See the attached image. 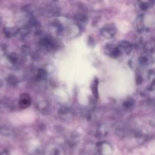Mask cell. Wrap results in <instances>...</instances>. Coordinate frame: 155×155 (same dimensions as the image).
Segmentation results:
<instances>
[{"label":"cell","mask_w":155,"mask_h":155,"mask_svg":"<svg viewBox=\"0 0 155 155\" xmlns=\"http://www.w3.org/2000/svg\"><path fill=\"white\" fill-rule=\"evenodd\" d=\"M101 33L104 38L110 39V38L114 37L116 33V29L114 25H107L104 28L101 29Z\"/></svg>","instance_id":"6da1fadb"},{"label":"cell","mask_w":155,"mask_h":155,"mask_svg":"<svg viewBox=\"0 0 155 155\" xmlns=\"http://www.w3.org/2000/svg\"><path fill=\"white\" fill-rule=\"evenodd\" d=\"M31 104V98L28 94H23L21 95L19 101V105L21 108H27Z\"/></svg>","instance_id":"7a4b0ae2"},{"label":"cell","mask_w":155,"mask_h":155,"mask_svg":"<svg viewBox=\"0 0 155 155\" xmlns=\"http://www.w3.org/2000/svg\"><path fill=\"white\" fill-rule=\"evenodd\" d=\"M118 48H119L120 51H123L125 52L126 54H130L132 51V45L127 41H122L120 42L119 45H118Z\"/></svg>","instance_id":"3957f363"},{"label":"cell","mask_w":155,"mask_h":155,"mask_svg":"<svg viewBox=\"0 0 155 155\" xmlns=\"http://www.w3.org/2000/svg\"><path fill=\"white\" fill-rule=\"evenodd\" d=\"M107 50L108 51L107 52H108L109 55L112 56V57L116 58L119 56L120 54V51L118 47L115 46V45H108Z\"/></svg>","instance_id":"277c9868"},{"label":"cell","mask_w":155,"mask_h":155,"mask_svg":"<svg viewBox=\"0 0 155 155\" xmlns=\"http://www.w3.org/2000/svg\"><path fill=\"white\" fill-rule=\"evenodd\" d=\"M136 30L139 31H142L144 28V23H143V16L142 15H139L136 20V24H135Z\"/></svg>","instance_id":"5b68a950"},{"label":"cell","mask_w":155,"mask_h":155,"mask_svg":"<svg viewBox=\"0 0 155 155\" xmlns=\"http://www.w3.org/2000/svg\"><path fill=\"white\" fill-rule=\"evenodd\" d=\"M4 33L8 37H12V36H14L15 34L17 33V30L15 29L12 28V27H8V28H5L4 30Z\"/></svg>","instance_id":"8992f818"},{"label":"cell","mask_w":155,"mask_h":155,"mask_svg":"<svg viewBox=\"0 0 155 155\" xmlns=\"http://www.w3.org/2000/svg\"><path fill=\"white\" fill-rule=\"evenodd\" d=\"M8 83L12 86H16L18 84V80L14 75H10L8 78Z\"/></svg>","instance_id":"52a82bcc"},{"label":"cell","mask_w":155,"mask_h":155,"mask_svg":"<svg viewBox=\"0 0 155 155\" xmlns=\"http://www.w3.org/2000/svg\"><path fill=\"white\" fill-rule=\"evenodd\" d=\"M28 33H29V30H27V28H23L19 30H17L16 34H18V36H21V37H24V36H27Z\"/></svg>","instance_id":"ba28073f"},{"label":"cell","mask_w":155,"mask_h":155,"mask_svg":"<svg viewBox=\"0 0 155 155\" xmlns=\"http://www.w3.org/2000/svg\"><path fill=\"white\" fill-rule=\"evenodd\" d=\"M98 80L96 79V80L94 81V84H93V86H92V92H93L94 95H95L96 98H98Z\"/></svg>","instance_id":"9c48e42d"},{"label":"cell","mask_w":155,"mask_h":155,"mask_svg":"<svg viewBox=\"0 0 155 155\" xmlns=\"http://www.w3.org/2000/svg\"><path fill=\"white\" fill-rule=\"evenodd\" d=\"M107 131L105 130V128L103 127H100L99 129L98 130V135H99L100 137H102V136H106Z\"/></svg>","instance_id":"30bf717a"},{"label":"cell","mask_w":155,"mask_h":155,"mask_svg":"<svg viewBox=\"0 0 155 155\" xmlns=\"http://www.w3.org/2000/svg\"><path fill=\"white\" fill-rule=\"evenodd\" d=\"M9 59H10L11 62L12 63H16L18 61V56H17V54H15V53H12L9 55Z\"/></svg>","instance_id":"8fae6325"},{"label":"cell","mask_w":155,"mask_h":155,"mask_svg":"<svg viewBox=\"0 0 155 155\" xmlns=\"http://www.w3.org/2000/svg\"><path fill=\"white\" fill-rule=\"evenodd\" d=\"M133 101H132V100H129V101H125V102H124V106H125L126 107H131V106L133 105Z\"/></svg>","instance_id":"7c38bea8"},{"label":"cell","mask_w":155,"mask_h":155,"mask_svg":"<svg viewBox=\"0 0 155 155\" xmlns=\"http://www.w3.org/2000/svg\"><path fill=\"white\" fill-rule=\"evenodd\" d=\"M141 8H142V9H144V10H145V9L148 8V6H147V5L145 4V3H142V4H141Z\"/></svg>","instance_id":"4fadbf2b"}]
</instances>
